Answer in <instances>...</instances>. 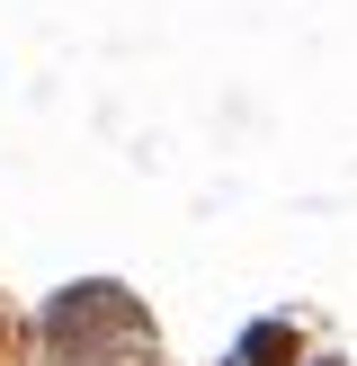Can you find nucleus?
<instances>
[{
  "label": "nucleus",
  "mask_w": 357,
  "mask_h": 366,
  "mask_svg": "<svg viewBox=\"0 0 357 366\" xmlns=\"http://www.w3.org/2000/svg\"><path fill=\"white\" fill-rule=\"evenodd\" d=\"M45 366H161V331L125 286H63L45 304Z\"/></svg>",
  "instance_id": "f257e3e1"
},
{
  "label": "nucleus",
  "mask_w": 357,
  "mask_h": 366,
  "mask_svg": "<svg viewBox=\"0 0 357 366\" xmlns=\"http://www.w3.org/2000/svg\"><path fill=\"white\" fill-rule=\"evenodd\" d=\"M0 349H9V331H0Z\"/></svg>",
  "instance_id": "f03ea898"
},
{
  "label": "nucleus",
  "mask_w": 357,
  "mask_h": 366,
  "mask_svg": "<svg viewBox=\"0 0 357 366\" xmlns=\"http://www.w3.org/2000/svg\"><path fill=\"white\" fill-rule=\"evenodd\" d=\"M232 366H241V357H232Z\"/></svg>",
  "instance_id": "7ed1b4c3"
}]
</instances>
